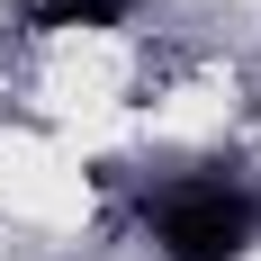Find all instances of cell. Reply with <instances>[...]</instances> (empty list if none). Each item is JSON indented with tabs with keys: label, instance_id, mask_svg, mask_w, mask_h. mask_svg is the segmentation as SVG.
I'll return each instance as SVG.
<instances>
[{
	"label": "cell",
	"instance_id": "cell-1",
	"mask_svg": "<svg viewBox=\"0 0 261 261\" xmlns=\"http://www.w3.org/2000/svg\"><path fill=\"white\" fill-rule=\"evenodd\" d=\"M144 234H153L162 261H243L261 234V207L234 180H171L144 207Z\"/></svg>",
	"mask_w": 261,
	"mask_h": 261
}]
</instances>
